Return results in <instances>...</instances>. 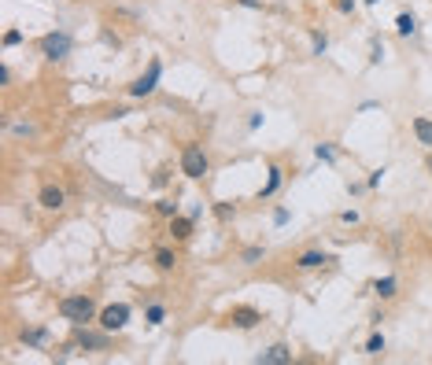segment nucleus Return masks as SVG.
<instances>
[{"mask_svg": "<svg viewBox=\"0 0 432 365\" xmlns=\"http://www.w3.org/2000/svg\"><path fill=\"white\" fill-rule=\"evenodd\" d=\"M56 310H59V317L67 321L71 329H74V325H93V321L100 317L96 299H93V295H85V292H78V295H63L59 303H56Z\"/></svg>", "mask_w": 432, "mask_h": 365, "instance_id": "obj_1", "label": "nucleus"}, {"mask_svg": "<svg viewBox=\"0 0 432 365\" xmlns=\"http://www.w3.org/2000/svg\"><path fill=\"white\" fill-rule=\"evenodd\" d=\"M181 174L189 178V181H204L207 174H211V155H207V148L200 144V140H189L185 148H181Z\"/></svg>", "mask_w": 432, "mask_h": 365, "instance_id": "obj_2", "label": "nucleus"}, {"mask_svg": "<svg viewBox=\"0 0 432 365\" xmlns=\"http://www.w3.org/2000/svg\"><path fill=\"white\" fill-rule=\"evenodd\" d=\"M71 343L78 351H85V354H104V351H111V332L100 329L96 321H93V325H74Z\"/></svg>", "mask_w": 432, "mask_h": 365, "instance_id": "obj_3", "label": "nucleus"}, {"mask_svg": "<svg viewBox=\"0 0 432 365\" xmlns=\"http://www.w3.org/2000/svg\"><path fill=\"white\" fill-rule=\"evenodd\" d=\"M71 48H74V37L67 30H49L45 37L37 41V52H41L45 63H63L71 56Z\"/></svg>", "mask_w": 432, "mask_h": 365, "instance_id": "obj_4", "label": "nucleus"}, {"mask_svg": "<svg viewBox=\"0 0 432 365\" xmlns=\"http://www.w3.org/2000/svg\"><path fill=\"white\" fill-rule=\"evenodd\" d=\"M159 78H163V59H148V71L126 85V96H134V100H148V96H152V93L159 89Z\"/></svg>", "mask_w": 432, "mask_h": 365, "instance_id": "obj_5", "label": "nucleus"}, {"mask_svg": "<svg viewBox=\"0 0 432 365\" xmlns=\"http://www.w3.org/2000/svg\"><path fill=\"white\" fill-rule=\"evenodd\" d=\"M129 317H134V307H129V303H107V307H100L96 325H100V329H107L111 336H119V332H126Z\"/></svg>", "mask_w": 432, "mask_h": 365, "instance_id": "obj_6", "label": "nucleus"}, {"mask_svg": "<svg viewBox=\"0 0 432 365\" xmlns=\"http://www.w3.org/2000/svg\"><path fill=\"white\" fill-rule=\"evenodd\" d=\"M226 325L236 329V332H251V329L263 325V310H255V307H233L226 314Z\"/></svg>", "mask_w": 432, "mask_h": 365, "instance_id": "obj_7", "label": "nucleus"}, {"mask_svg": "<svg viewBox=\"0 0 432 365\" xmlns=\"http://www.w3.org/2000/svg\"><path fill=\"white\" fill-rule=\"evenodd\" d=\"M37 207L41 210H49V214H59L63 207H67V188L56 185V181H45L37 192Z\"/></svg>", "mask_w": 432, "mask_h": 365, "instance_id": "obj_8", "label": "nucleus"}, {"mask_svg": "<svg viewBox=\"0 0 432 365\" xmlns=\"http://www.w3.org/2000/svg\"><path fill=\"white\" fill-rule=\"evenodd\" d=\"M329 262H333L329 251L311 247V251H299V255H296V259H292V269H296V273H314V269H326Z\"/></svg>", "mask_w": 432, "mask_h": 365, "instance_id": "obj_9", "label": "nucleus"}, {"mask_svg": "<svg viewBox=\"0 0 432 365\" xmlns=\"http://www.w3.org/2000/svg\"><path fill=\"white\" fill-rule=\"evenodd\" d=\"M19 343L30 347V351H49L52 347V332L45 325H23V329H19Z\"/></svg>", "mask_w": 432, "mask_h": 365, "instance_id": "obj_10", "label": "nucleus"}, {"mask_svg": "<svg viewBox=\"0 0 432 365\" xmlns=\"http://www.w3.org/2000/svg\"><path fill=\"white\" fill-rule=\"evenodd\" d=\"M166 232H170V240H174V244H189L192 232H196V218H192V214H174L170 225H166Z\"/></svg>", "mask_w": 432, "mask_h": 365, "instance_id": "obj_11", "label": "nucleus"}, {"mask_svg": "<svg viewBox=\"0 0 432 365\" xmlns=\"http://www.w3.org/2000/svg\"><path fill=\"white\" fill-rule=\"evenodd\" d=\"M281 185H285V170H281L277 163H270V166H266V181H263V188L255 192V200H258V203L273 200L277 192H281Z\"/></svg>", "mask_w": 432, "mask_h": 365, "instance_id": "obj_12", "label": "nucleus"}, {"mask_svg": "<svg viewBox=\"0 0 432 365\" xmlns=\"http://www.w3.org/2000/svg\"><path fill=\"white\" fill-rule=\"evenodd\" d=\"M292 347H288V343H270V347L266 351H258L255 354V361L258 365H292Z\"/></svg>", "mask_w": 432, "mask_h": 365, "instance_id": "obj_13", "label": "nucleus"}, {"mask_svg": "<svg viewBox=\"0 0 432 365\" xmlns=\"http://www.w3.org/2000/svg\"><path fill=\"white\" fill-rule=\"evenodd\" d=\"M370 292L381 299V303H388V299H396V295H399V277H396V273H384V277H377V281L370 284Z\"/></svg>", "mask_w": 432, "mask_h": 365, "instance_id": "obj_14", "label": "nucleus"}, {"mask_svg": "<svg viewBox=\"0 0 432 365\" xmlns=\"http://www.w3.org/2000/svg\"><path fill=\"white\" fill-rule=\"evenodd\" d=\"M178 262H181V259H178L174 247H156V251H152V266H156L159 273H174Z\"/></svg>", "mask_w": 432, "mask_h": 365, "instance_id": "obj_15", "label": "nucleus"}, {"mask_svg": "<svg viewBox=\"0 0 432 365\" xmlns=\"http://www.w3.org/2000/svg\"><path fill=\"white\" fill-rule=\"evenodd\" d=\"M410 130H414V140L421 148H432V118L428 115H414L410 118Z\"/></svg>", "mask_w": 432, "mask_h": 365, "instance_id": "obj_16", "label": "nucleus"}, {"mask_svg": "<svg viewBox=\"0 0 432 365\" xmlns=\"http://www.w3.org/2000/svg\"><path fill=\"white\" fill-rule=\"evenodd\" d=\"M396 34H399V37H414V34H418V19L410 15V11H399V15H396Z\"/></svg>", "mask_w": 432, "mask_h": 365, "instance_id": "obj_17", "label": "nucleus"}, {"mask_svg": "<svg viewBox=\"0 0 432 365\" xmlns=\"http://www.w3.org/2000/svg\"><path fill=\"white\" fill-rule=\"evenodd\" d=\"M163 321H166V307H163V303H148V307H144V325H148V329H159Z\"/></svg>", "mask_w": 432, "mask_h": 365, "instance_id": "obj_18", "label": "nucleus"}, {"mask_svg": "<svg viewBox=\"0 0 432 365\" xmlns=\"http://www.w3.org/2000/svg\"><path fill=\"white\" fill-rule=\"evenodd\" d=\"M263 259H266V247H263V244H248V247L241 251V262H244V266H258Z\"/></svg>", "mask_w": 432, "mask_h": 365, "instance_id": "obj_19", "label": "nucleus"}, {"mask_svg": "<svg viewBox=\"0 0 432 365\" xmlns=\"http://www.w3.org/2000/svg\"><path fill=\"white\" fill-rule=\"evenodd\" d=\"M156 214L170 222L174 214H181V203H178V200H170V196H163V200H156Z\"/></svg>", "mask_w": 432, "mask_h": 365, "instance_id": "obj_20", "label": "nucleus"}, {"mask_svg": "<svg viewBox=\"0 0 432 365\" xmlns=\"http://www.w3.org/2000/svg\"><path fill=\"white\" fill-rule=\"evenodd\" d=\"M326 52H329V34L311 30V56H326Z\"/></svg>", "mask_w": 432, "mask_h": 365, "instance_id": "obj_21", "label": "nucleus"}, {"mask_svg": "<svg viewBox=\"0 0 432 365\" xmlns=\"http://www.w3.org/2000/svg\"><path fill=\"white\" fill-rule=\"evenodd\" d=\"M384 347H388V339H384L381 332H373L370 339H366V343H362V351H366V354H370V358H381V354H384Z\"/></svg>", "mask_w": 432, "mask_h": 365, "instance_id": "obj_22", "label": "nucleus"}, {"mask_svg": "<svg viewBox=\"0 0 432 365\" xmlns=\"http://www.w3.org/2000/svg\"><path fill=\"white\" fill-rule=\"evenodd\" d=\"M8 133L19 137V140H30V137H37V125H34V122H11Z\"/></svg>", "mask_w": 432, "mask_h": 365, "instance_id": "obj_23", "label": "nucleus"}, {"mask_svg": "<svg viewBox=\"0 0 432 365\" xmlns=\"http://www.w3.org/2000/svg\"><path fill=\"white\" fill-rule=\"evenodd\" d=\"M314 159H318V163H326V166H333V163H336V148H333L329 140L314 144Z\"/></svg>", "mask_w": 432, "mask_h": 365, "instance_id": "obj_24", "label": "nucleus"}, {"mask_svg": "<svg viewBox=\"0 0 432 365\" xmlns=\"http://www.w3.org/2000/svg\"><path fill=\"white\" fill-rule=\"evenodd\" d=\"M214 218H218L222 225H229V222H236V203H214Z\"/></svg>", "mask_w": 432, "mask_h": 365, "instance_id": "obj_25", "label": "nucleus"}, {"mask_svg": "<svg viewBox=\"0 0 432 365\" xmlns=\"http://www.w3.org/2000/svg\"><path fill=\"white\" fill-rule=\"evenodd\" d=\"M0 45H4V48L23 45V30H19V26H8V30H4V37H0Z\"/></svg>", "mask_w": 432, "mask_h": 365, "instance_id": "obj_26", "label": "nucleus"}, {"mask_svg": "<svg viewBox=\"0 0 432 365\" xmlns=\"http://www.w3.org/2000/svg\"><path fill=\"white\" fill-rule=\"evenodd\" d=\"M100 41H104L107 48H115V52H119V48L126 45V41H122V34H115V30H107V26L100 30Z\"/></svg>", "mask_w": 432, "mask_h": 365, "instance_id": "obj_27", "label": "nucleus"}, {"mask_svg": "<svg viewBox=\"0 0 432 365\" xmlns=\"http://www.w3.org/2000/svg\"><path fill=\"white\" fill-rule=\"evenodd\" d=\"M333 8H336L340 15H355V11H358V0H333Z\"/></svg>", "mask_w": 432, "mask_h": 365, "instance_id": "obj_28", "label": "nucleus"}, {"mask_svg": "<svg viewBox=\"0 0 432 365\" xmlns=\"http://www.w3.org/2000/svg\"><path fill=\"white\" fill-rule=\"evenodd\" d=\"M384 174H388V170H384V166H377V170H370V178H366V185H370V188H381V181H384Z\"/></svg>", "mask_w": 432, "mask_h": 365, "instance_id": "obj_29", "label": "nucleus"}, {"mask_svg": "<svg viewBox=\"0 0 432 365\" xmlns=\"http://www.w3.org/2000/svg\"><path fill=\"white\" fill-rule=\"evenodd\" d=\"M340 222H343V225H358L362 214H358V210H340Z\"/></svg>", "mask_w": 432, "mask_h": 365, "instance_id": "obj_30", "label": "nucleus"}, {"mask_svg": "<svg viewBox=\"0 0 432 365\" xmlns=\"http://www.w3.org/2000/svg\"><path fill=\"white\" fill-rule=\"evenodd\" d=\"M0 89H11V67L0 63Z\"/></svg>", "mask_w": 432, "mask_h": 365, "instance_id": "obj_31", "label": "nucleus"}, {"mask_svg": "<svg viewBox=\"0 0 432 365\" xmlns=\"http://www.w3.org/2000/svg\"><path fill=\"white\" fill-rule=\"evenodd\" d=\"M381 59H384V45L373 37V45H370V63H381Z\"/></svg>", "mask_w": 432, "mask_h": 365, "instance_id": "obj_32", "label": "nucleus"}, {"mask_svg": "<svg viewBox=\"0 0 432 365\" xmlns=\"http://www.w3.org/2000/svg\"><path fill=\"white\" fill-rule=\"evenodd\" d=\"M288 218H292V214H288V207H277V210H273V225H285Z\"/></svg>", "mask_w": 432, "mask_h": 365, "instance_id": "obj_33", "label": "nucleus"}, {"mask_svg": "<svg viewBox=\"0 0 432 365\" xmlns=\"http://www.w3.org/2000/svg\"><path fill=\"white\" fill-rule=\"evenodd\" d=\"M233 4H241L248 11H263V0H233Z\"/></svg>", "mask_w": 432, "mask_h": 365, "instance_id": "obj_34", "label": "nucleus"}, {"mask_svg": "<svg viewBox=\"0 0 432 365\" xmlns=\"http://www.w3.org/2000/svg\"><path fill=\"white\" fill-rule=\"evenodd\" d=\"M258 125H263V115H258V111H255V115H251V118H248V130H251V133H255V130H258Z\"/></svg>", "mask_w": 432, "mask_h": 365, "instance_id": "obj_35", "label": "nucleus"}, {"mask_svg": "<svg viewBox=\"0 0 432 365\" xmlns=\"http://www.w3.org/2000/svg\"><path fill=\"white\" fill-rule=\"evenodd\" d=\"M425 166H428V174H432V155H428V163H425Z\"/></svg>", "mask_w": 432, "mask_h": 365, "instance_id": "obj_36", "label": "nucleus"}, {"mask_svg": "<svg viewBox=\"0 0 432 365\" xmlns=\"http://www.w3.org/2000/svg\"><path fill=\"white\" fill-rule=\"evenodd\" d=\"M428 240H432V222H428Z\"/></svg>", "mask_w": 432, "mask_h": 365, "instance_id": "obj_37", "label": "nucleus"}, {"mask_svg": "<svg viewBox=\"0 0 432 365\" xmlns=\"http://www.w3.org/2000/svg\"><path fill=\"white\" fill-rule=\"evenodd\" d=\"M366 4H381V0H366Z\"/></svg>", "mask_w": 432, "mask_h": 365, "instance_id": "obj_38", "label": "nucleus"}]
</instances>
